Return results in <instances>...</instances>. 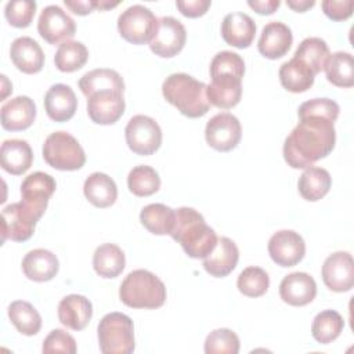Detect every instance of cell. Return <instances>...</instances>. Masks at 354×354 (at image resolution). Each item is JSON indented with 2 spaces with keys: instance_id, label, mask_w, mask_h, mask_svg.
Segmentation results:
<instances>
[{
  "instance_id": "cell-1",
  "label": "cell",
  "mask_w": 354,
  "mask_h": 354,
  "mask_svg": "<svg viewBox=\"0 0 354 354\" xmlns=\"http://www.w3.org/2000/svg\"><path fill=\"white\" fill-rule=\"evenodd\" d=\"M283 142V159L293 169H307L335 148L336 131L330 119L301 116Z\"/></svg>"
},
{
  "instance_id": "cell-2",
  "label": "cell",
  "mask_w": 354,
  "mask_h": 354,
  "mask_svg": "<svg viewBox=\"0 0 354 354\" xmlns=\"http://www.w3.org/2000/svg\"><path fill=\"white\" fill-rule=\"evenodd\" d=\"M174 213V225L170 236L192 259H205L210 254L218 238L214 230L205 223L203 216L198 210L187 206L178 207Z\"/></svg>"
},
{
  "instance_id": "cell-3",
  "label": "cell",
  "mask_w": 354,
  "mask_h": 354,
  "mask_svg": "<svg viewBox=\"0 0 354 354\" xmlns=\"http://www.w3.org/2000/svg\"><path fill=\"white\" fill-rule=\"evenodd\" d=\"M162 94L169 104L188 118H201L210 108L206 84L188 73L180 72L167 76L162 84Z\"/></svg>"
},
{
  "instance_id": "cell-4",
  "label": "cell",
  "mask_w": 354,
  "mask_h": 354,
  "mask_svg": "<svg viewBox=\"0 0 354 354\" xmlns=\"http://www.w3.org/2000/svg\"><path fill=\"white\" fill-rule=\"evenodd\" d=\"M119 297L131 308H159L166 301V286L153 272L140 268L123 279Z\"/></svg>"
},
{
  "instance_id": "cell-5",
  "label": "cell",
  "mask_w": 354,
  "mask_h": 354,
  "mask_svg": "<svg viewBox=\"0 0 354 354\" xmlns=\"http://www.w3.org/2000/svg\"><path fill=\"white\" fill-rule=\"evenodd\" d=\"M100 350L104 354H131L136 347L134 325L123 313L105 314L97 328Z\"/></svg>"
},
{
  "instance_id": "cell-6",
  "label": "cell",
  "mask_w": 354,
  "mask_h": 354,
  "mask_svg": "<svg viewBox=\"0 0 354 354\" xmlns=\"http://www.w3.org/2000/svg\"><path fill=\"white\" fill-rule=\"evenodd\" d=\"M46 163L57 170H77L86 163V153L79 141L66 131L51 133L43 144Z\"/></svg>"
},
{
  "instance_id": "cell-7",
  "label": "cell",
  "mask_w": 354,
  "mask_h": 354,
  "mask_svg": "<svg viewBox=\"0 0 354 354\" xmlns=\"http://www.w3.org/2000/svg\"><path fill=\"white\" fill-rule=\"evenodd\" d=\"M158 26V18L145 6L134 4L126 8L118 18L120 36L133 44L149 43Z\"/></svg>"
},
{
  "instance_id": "cell-8",
  "label": "cell",
  "mask_w": 354,
  "mask_h": 354,
  "mask_svg": "<svg viewBox=\"0 0 354 354\" xmlns=\"http://www.w3.org/2000/svg\"><path fill=\"white\" fill-rule=\"evenodd\" d=\"M41 214L30 209L22 201L11 203L1 210V242L11 239L14 242L28 241Z\"/></svg>"
},
{
  "instance_id": "cell-9",
  "label": "cell",
  "mask_w": 354,
  "mask_h": 354,
  "mask_svg": "<svg viewBox=\"0 0 354 354\" xmlns=\"http://www.w3.org/2000/svg\"><path fill=\"white\" fill-rule=\"evenodd\" d=\"M126 142L137 155H152L162 144V130L158 122L147 115L133 116L124 129Z\"/></svg>"
},
{
  "instance_id": "cell-10",
  "label": "cell",
  "mask_w": 354,
  "mask_h": 354,
  "mask_svg": "<svg viewBox=\"0 0 354 354\" xmlns=\"http://www.w3.org/2000/svg\"><path fill=\"white\" fill-rule=\"evenodd\" d=\"M37 32L48 44H62L75 36L76 24L59 6L50 4L40 12Z\"/></svg>"
},
{
  "instance_id": "cell-11",
  "label": "cell",
  "mask_w": 354,
  "mask_h": 354,
  "mask_svg": "<svg viewBox=\"0 0 354 354\" xmlns=\"http://www.w3.org/2000/svg\"><path fill=\"white\" fill-rule=\"evenodd\" d=\"M242 137V127L236 116L230 112H221L210 118L206 123V142L216 151L228 152L234 149Z\"/></svg>"
},
{
  "instance_id": "cell-12",
  "label": "cell",
  "mask_w": 354,
  "mask_h": 354,
  "mask_svg": "<svg viewBox=\"0 0 354 354\" xmlns=\"http://www.w3.org/2000/svg\"><path fill=\"white\" fill-rule=\"evenodd\" d=\"M187 40L184 25L174 17H162L158 19L156 30L149 41V48L155 55L171 58L177 55Z\"/></svg>"
},
{
  "instance_id": "cell-13",
  "label": "cell",
  "mask_w": 354,
  "mask_h": 354,
  "mask_svg": "<svg viewBox=\"0 0 354 354\" xmlns=\"http://www.w3.org/2000/svg\"><path fill=\"white\" fill-rule=\"evenodd\" d=\"M268 253L275 264L281 267H293L303 260L306 243L299 232L293 230H281L270 238Z\"/></svg>"
},
{
  "instance_id": "cell-14",
  "label": "cell",
  "mask_w": 354,
  "mask_h": 354,
  "mask_svg": "<svg viewBox=\"0 0 354 354\" xmlns=\"http://www.w3.org/2000/svg\"><path fill=\"white\" fill-rule=\"evenodd\" d=\"M322 281L333 292H348L354 286V261L348 252L329 254L322 266Z\"/></svg>"
},
{
  "instance_id": "cell-15",
  "label": "cell",
  "mask_w": 354,
  "mask_h": 354,
  "mask_svg": "<svg viewBox=\"0 0 354 354\" xmlns=\"http://www.w3.org/2000/svg\"><path fill=\"white\" fill-rule=\"evenodd\" d=\"M55 188V180L50 174L44 171L30 173L21 184L22 202L43 216Z\"/></svg>"
},
{
  "instance_id": "cell-16",
  "label": "cell",
  "mask_w": 354,
  "mask_h": 354,
  "mask_svg": "<svg viewBox=\"0 0 354 354\" xmlns=\"http://www.w3.org/2000/svg\"><path fill=\"white\" fill-rule=\"evenodd\" d=\"M126 104L122 93L116 91H98L87 98L88 118L97 124H113L123 112Z\"/></svg>"
},
{
  "instance_id": "cell-17",
  "label": "cell",
  "mask_w": 354,
  "mask_h": 354,
  "mask_svg": "<svg viewBox=\"0 0 354 354\" xmlns=\"http://www.w3.org/2000/svg\"><path fill=\"white\" fill-rule=\"evenodd\" d=\"M279 296L289 306H306L315 299L317 283L307 272H292L281 281Z\"/></svg>"
},
{
  "instance_id": "cell-18",
  "label": "cell",
  "mask_w": 354,
  "mask_h": 354,
  "mask_svg": "<svg viewBox=\"0 0 354 354\" xmlns=\"http://www.w3.org/2000/svg\"><path fill=\"white\" fill-rule=\"evenodd\" d=\"M293 41L292 30L288 25L279 21L268 22L260 35L257 48L259 53L270 59H277L283 57Z\"/></svg>"
},
{
  "instance_id": "cell-19",
  "label": "cell",
  "mask_w": 354,
  "mask_h": 354,
  "mask_svg": "<svg viewBox=\"0 0 354 354\" xmlns=\"http://www.w3.org/2000/svg\"><path fill=\"white\" fill-rule=\"evenodd\" d=\"M3 129L19 131L30 127L36 119V104L26 95H18L3 104L0 109Z\"/></svg>"
},
{
  "instance_id": "cell-20",
  "label": "cell",
  "mask_w": 354,
  "mask_h": 354,
  "mask_svg": "<svg viewBox=\"0 0 354 354\" xmlns=\"http://www.w3.org/2000/svg\"><path fill=\"white\" fill-rule=\"evenodd\" d=\"M238 260L239 250L236 243L227 236H220L213 252L203 259V268L212 277L224 278L234 271Z\"/></svg>"
},
{
  "instance_id": "cell-21",
  "label": "cell",
  "mask_w": 354,
  "mask_h": 354,
  "mask_svg": "<svg viewBox=\"0 0 354 354\" xmlns=\"http://www.w3.org/2000/svg\"><path fill=\"white\" fill-rule=\"evenodd\" d=\"M206 94L210 105L220 109H230L241 101L242 79L234 75L212 76L210 84L206 86Z\"/></svg>"
},
{
  "instance_id": "cell-22",
  "label": "cell",
  "mask_w": 354,
  "mask_h": 354,
  "mask_svg": "<svg viewBox=\"0 0 354 354\" xmlns=\"http://www.w3.org/2000/svg\"><path fill=\"white\" fill-rule=\"evenodd\" d=\"M256 35V24L245 12H230L221 22V36L224 41L236 48H246Z\"/></svg>"
},
{
  "instance_id": "cell-23",
  "label": "cell",
  "mask_w": 354,
  "mask_h": 354,
  "mask_svg": "<svg viewBox=\"0 0 354 354\" xmlns=\"http://www.w3.org/2000/svg\"><path fill=\"white\" fill-rule=\"evenodd\" d=\"M93 317V304L83 295H68L58 304L59 322L73 330L84 329Z\"/></svg>"
},
{
  "instance_id": "cell-24",
  "label": "cell",
  "mask_w": 354,
  "mask_h": 354,
  "mask_svg": "<svg viewBox=\"0 0 354 354\" xmlns=\"http://www.w3.org/2000/svg\"><path fill=\"white\" fill-rule=\"evenodd\" d=\"M44 108L54 122H66L73 118L77 108V98L73 90L64 83L53 84L44 95Z\"/></svg>"
},
{
  "instance_id": "cell-25",
  "label": "cell",
  "mask_w": 354,
  "mask_h": 354,
  "mask_svg": "<svg viewBox=\"0 0 354 354\" xmlns=\"http://www.w3.org/2000/svg\"><path fill=\"white\" fill-rule=\"evenodd\" d=\"M10 57L17 69L28 75L40 72L44 65V53L41 47L29 36L17 37L11 43Z\"/></svg>"
},
{
  "instance_id": "cell-26",
  "label": "cell",
  "mask_w": 354,
  "mask_h": 354,
  "mask_svg": "<svg viewBox=\"0 0 354 354\" xmlns=\"http://www.w3.org/2000/svg\"><path fill=\"white\" fill-rule=\"evenodd\" d=\"M59 270L57 256L47 249H33L28 252L22 260V271L25 277L35 282H46L53 279Z\"/></svg>"
},
{
  "instance_id": "cell-27",
  "label": "cell",
  "mask_w": 354,
  "mask_h": 354,
  "mask_svg": "<svg viewBox=\"0 0 354 354\" xmlns=\"http://www.w3.org/2000/svg\"><path fill=\"white\" fill-rule=\"evenodd\" d=\"M0 162L7 173L14 176L24 174L33 162L32 148L25 140H6L0 148Z\"/></svg>"
},
{
  "instance_id": "cell-28",
  "label": "cell",
  "mask_w": 354,
  "mask_h": 354,
  "mask_svg": "<svg viewBox=\"0 0 354 354\" xmlns=\"http://www.w3.org/2000/svg\"><path fill=\"white\" fill-rule=\"evenodd\" d=\"M83 192L91 205L101 209L112 206L118 198V187L115 181L101 171L91 173L86 178Z\"/></svg>"
},
{
  "instance_id": "cell-29",
  "label": "cell",
  "mask_w": 354,
  "mask_h": 354,
  "mask_svg": "<svg viewBox=\"0 0 354 354\" xmlns=\"http://www.w3.org/2000/svg\"><path fill=\"white\" fill-rule=\"evenodd\" d=\"M79 88L86 95V98L98 91H116L123 94L124 82L116 71L100 68L84 73L79 79Z\"/></svg>"
},
{
  "instance_id": "cell-30",
  "label": "cell",
  "mask_w": 354,
  "mask_h": 354,
  "mask_svg": "<svg viewBox=\"0 0 354 354\" xmlns=\"http://www.w3.org/2000/svg\"><path fill=\"white\" fill-rule=\"evenodd\" d=\"M332 185V177L328 170L317 166L307 167L297 181L300 195L308 201L315 202L324 198Z\"/></svg>"
},
{
  "instance_id": "cell-31",
  "label": "cell",
  "mask_w": 354,
  "mask_h": 354,
  "mask_svg": "<svg viewBox=\"0 0 354 354\" xmlns=\"http://www.w3.org/2000/svg\"><path fill=\"white\" fill-rule=\"evenodd\" d=\"M126 266L123 250L115 243L100 245L93 254L94 271L102 278H116Z\"/></svg>"
},
{
  "instance_id": "cell-32",
  "label": "cell",
  "mask_w": 354,
  "mask_h": 354,
  "mask_svg": "<svg viewBox=\"0 0 354 354\" xmlns=\"http://www.w3.org/2000/svg\"><path fill=\"white\" fill-rule=\"evenodd\" d=\"M315 75L299 59L292 58L279 68V80L290 93H304L314 84Z\"/></svg>"
},
{
  "instance_id": "cell-33",
  "label": "cell",
  "mask_w": 354,
  "mask_h": 354,
  "mask_svg": "<svg viewBox=\"0 0 354 354\" xmlns=\"http://www.w3.org/2000/svg\"><path fill=\"white\" fill-rule=\"evenodd\" d=\"M329 55V47L324 39L307 37L299 44L293 58L303 62L314 75H317L324 69Z\"/></svg>"
},
{
  "instance_id": "cell-34",
  "label": "cell",
  "mask_w": 354,
  "mask_h": 354,
  "mask_svg": "<svg viewBox=\"0 0 354 354\" xmlns=\"http://www.w3.org/2000/svg\"><path fill=\"white\" fill-rule=\"evenodd\" d=\"M325 75L329 83L337 87L354 86V61L346 51H336L329 55L325 66Z\"/></svg>"
},
{
  "instance_id": "cell-35",
  "label": "cell",
  "mask_w": 354,
  "mask_h": 354,
  "mask_svg": "<svg viewBox=\"0 0 354 354\" xmlns=\"http://www.w3.org/2000/svg\"><path fill=\"white\" fill-rule=\"evenodd\" d=\"M174 209L163 203H151L141 210L140 221L155 235H170L174 225Z\"/></svg>"
},
{
  "instance_id": "cell-36",
  "label": "cell",
  "mask_w": 354,
  "mask_h": 354,
  "mask_svg": "<svg viewBox=\"0 0 354 354\" xmlns=\"http://www.w3.org/2000/svg\"><path fill=\"white\" fill-rule=\"evenodd\" d=\"M8 318L17 330L25 336H33L41 328L39 311L24 300H15L8 306Z\"/></svg>"
},
{
  "instance_id": "cell-37",
  "label": "cell",
  "mask_w": 354,
  "mask_h": 354,
  "mask_svg": "<svg viewBox=\"0 0 354 354\" xmlns=\"http://www.w3.org/2000/svg\"><path fill=\"white\" fill-rule=\"evenodd\" d=\"M344 328L343 317L335 310L318 313L311 325L313 337L321 344H329L336 340Z\"/></svg>"
},
{
  "instance_id": "cell-38",
  "label": "cell",
  "mask_w": 354,
  "mask_h": 354,
  "mask_svg": "<svg viewBox=\"0 0 354 354\" xmlns=\"http://www.w3.org/2000/svg\"><path fill=\"white\" fill-rule=\"evenodd\" d=\"M87 58V47L82 41L69 40L59 44L54 55V64L61 72H75L84 66Z\"/></svg>"
},
{
  "instance_id": "cell-39",
  "label": "cell",
  "mask_w": 354,
  "mask_h": 354,
  "mask_svg": "<svg viewBox=\"0 0 354 354\" xmlns=\"http://www.w3.org/2000/svg\"><path fill=\"white\" fill-rule=\"evenodd\" d=\"M127 187L136 196H149L160 188V177L153 167L138 165L130 170Z\"/></svg>"
},
{
  "instance_id": "cell-40",
  "label": "cell",
  "mask_w": 354,
  "mask_h": 354,
  "mask_svg": "<svg viewBox=\"0 0 354 354\" xmlns=\"http://www.w3.org/2000/svg\"><path fill=\"white\" fill-rule=\"evenodd\" d=\"M238 290L248 297H259L263 296L270 286L268 274L260 267H246L238 275L236 281Z\"/></svg>"
},
{
  "instance_id": "cell-41",
  "label": "cell",
  "mask_w": 354,
  "mask_h": 354,
  "mask_svg": "<svg viewBox=\"0 0 354 354\" xmlns=\"http://www.w3.org/2000/svg\"><path fill=\"white\" fill-rule=\"evenodd\" d=\"M239 337L236 333L227 328L212 330L205 340L206 354H238Z\"/></svg>"
},
{
  "instance_id": "cell-42",
  "label": "cell",
  "mask_w": 354,
  "mask_h": 354,
  "mask_svg": "<svg viewBox=\"0 0 354 354\" xmlns=\"http://www.w3.org/2000/svg\"><path fill=\"white\" fill-rule=\"evenodd\" d=\"M216 75H234L243 77L245 75V61L234 51H220L210 62V77Z\"/></svg>"
},
{
  "instance_id": "cell-43",
  "label": "cell",
  "mask_w": 354,
  "mask_h": 354,
  "mask_svg": "<svg viewBox=\"0 0 354 354\" xmlns=\"http://www.w3.org/2000/svg\"><path fill=\"white\" fill-rule=\"evenodd\" d=\"M36 7V1L32 0H12L6 4L4 17L11 26L26 28L35 17Z\"/></svg>"
},
{
  "instance_id": "cell-44",
  "label": "cell",
  "mask_w": 354,
  "mask_h": 354,
  "mask_svg": "<svg viewBox=\"0 0 354 354\" xmlns=\"http://www.w3.org/2000/svg\"><path fill=\"white\" fill-rule=\"evenodd\" d=\"M339 105L336 101L330 100V98H314L310 101L303 102L299 109H297V115L299 118L301 116H322V118H328L332 122H335L339 116Z\"/></svg>"
},
{
  "instance_id": "cell-45",
  "label": "cell",
  "mask_w": 354,
  "mask_h": 354,
  "mask_svg": "<svg viewBox=\"0 0 354 354\" xmlns=\"http://www.w3.org/2000/svg\"><path fill=\"white\" fill-rule=\"evenodd\" d=\"M41 351L44 354H53V353L75 354L77 351L76 340L72 335H69L64 329H53L44 339Z\"/></svg>"
},
{
  "instance_id": "cell-46",
  "label": "cell",
  "mask_w": 354,
  "mask_h": 354,
  "mask_svg": "<svg viewBox=\"0 0 354 354\" xmlns=\"http://www.w3.org/2000/svg\"><path fill=\"white\" fill-rule=\"evenodd\" d=\"M321 6L324 14L332 21H344L351 17L354 3L353 0H324Z\"/></svg>"
},
{
  "instance_id": "cell-47",
  "label": "cell",
  "mask_w": 354,
  "mask_h": 354,
  "mask_svg": "<svg viewBox=\"0 0 354 354\" xmlns=\"http://www.w3.org/2000/svg\"><path fill=\"white\" fill-rule=\"evenodd\" d=\"M210 4H212L210 0H185V1L178 0V1H176V6L180 10V12L188 18L202 17L203 14H206Z\"/></svg>"
},
{
  "instance_id": "cell-48",
  "label": "cell",
  "mask_w": 354,
  "mask_h": 354,
  "mask_svg": "<svg viewBox=\"0 0 354 354\" xmlns=\"http://www.w3.org/2000/svg\"><path fill=\"white\" fill-rule=\"evenodd\" d=\"M248 6L252 7L257 14L270 15L281 6L279 0H249Z\"/></svg>"
},
{
  "instance_id": "cell-49",
  "label": "cell",
  "mask_w": 354,
  "mask_h": 354,
  "mask_svg": "<svg viewBox=\"0 0 354 354\" xmlns=\"http://www.w3.org/2000/svg\"><path fill=\"white\" fill-rule=\"evenodd\" d=\"M64 4L77 15H87L95 8L94 0H65Z\"/></svg>"
},
{
  "instance_id": "cell-50",
  "label": "cell",
  "mask_w": 354,
  "mask_h": 354,
  "mask_svg": "<svg viewBox=\"0 0 354 354\" xmlns=\"http://www.w3.org/2000/svg\"><path fill=\"white\" fill-rule=\"evenodd\" d=\"M315 1L314 0H286V6L295 10L296 12H304L308 8L314 7Z\"/></svg>"
},
{
  "instance_id": "cell-51",
  "label": "cell",
  "mask_w": 354,
  "mask_h": 354,
  "mask_svg": "<svg viewBox=\"0 0 354 354\" xmlns=\"http://www.w3.org/2000/svg\"><path fill=\"white\" fill-rule=\"evenodd\" d=\"M94 4H95V10H108V8H113L119 4V1H106V0H94Z\"/></svg>"
}]
</instances>
